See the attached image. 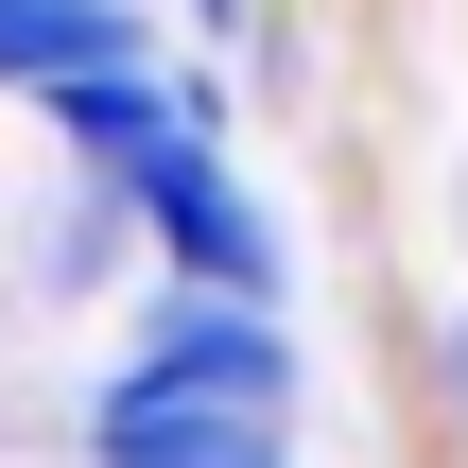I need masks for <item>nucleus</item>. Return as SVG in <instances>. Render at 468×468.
<instances>
[{"mask_svg": "<svg viewBox=\"0 0 468 468\" xmlns=\"http://www.w3.org/2000/svg\"><path fill=\"white\" fill-rule=\"evenodd\" d=\"M104 69H139V0H0V87L17 104H69Z\"/></svg>", "mask_w": 468, "mask_h": 468, "instance_id": "f03ea898", "label": "nucleus"}, {"mask_svg": "<svg viewBox=\"0 0 468 468\" xmlns=\"http://www.w3.org/2000/svg\"><path fill=\"white\" fill-rule=\"evenodd\" d=\"M295 452V347L278 313L174 295L139 365L87 382V468H278Z\"/></svg>", "mask_w": 468, "mask_h": 468, "instance_id": "f257e3e1", "label": "nucleus"}]
</instances>
